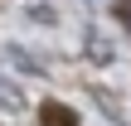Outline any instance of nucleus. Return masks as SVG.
Wrapping results in <instances>:
<instances>
[{"mask_svg":"<svg viewBox=\"0 0 131 126\" xmlns=\"http://www.w3.org/2000/svg\"><path fill=\"white\" fill-rule=\"evenodd\" d=\"M0 102H5V107H10V112H19V107H24V102H19V92H15V87H10V83H0Z\"/></svg>","mask_w":131,"mask_h":126,"instance_id":"obj_2","label":"nucleus"},{"mask_svg":"<svg viewBox=\"0 0 131 126\" xmlns=\"http://www.w3.org/2000/svg\"><path fill=\"white\" fill-rule=\"evenodd\" d=\"M44 126H78V117L63 107V102H44V117H39Z\"/></svg>","mask_w":131,"mask_h":126,"instance_id":"obj_1","label":"nucleus"}]
</instances>
